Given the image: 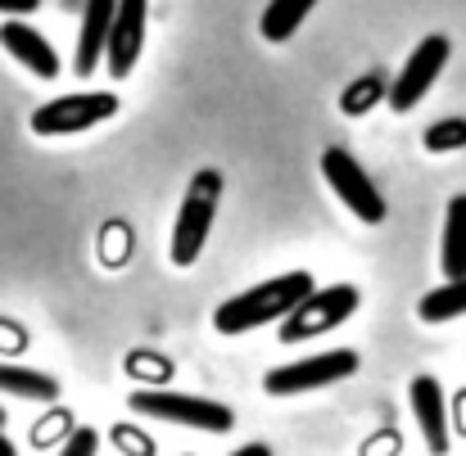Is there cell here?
I'll return each mask as SVG.
<instances>
[{"label": "cell", "instance_id": "1", "mask_svg": "<svg viewBox=\"0 0 466 456\" xmlns=\"http://www.w3.org/2000/svg\"><path fill=\"white\" fill-rule=\"evenodd\" d=\"M312 290V272H281L272 281H258L240 294H231L227 303L213 312V330L236 339V334H249L258 325H272V321H286L295 307L309 299Z\"/></svg>", "mask_w": 466, "mask_h": 456}, {"label": "cell", "instance_id": "2", "mask_svg": "<svg viewBox=\"0 0 466 456\" xmlns=\"http://www.w3.org/2000/svg\"><path fill=\"white\" fill-rule=\"evenodd\" d=\"M218 199H222V176L218 167H204L195 172L181 208H177V222H172V240H167V258L172 267H195L204 258V244L213 235V217H218Z\"/></svg>", "mask_w": 466, "mask_h": 456}, {"label": "cell", "instance_id": "3", "mask_svg": "<svg viewBox=\"0 0 466 456\" xmlns=\"http://www.w3.org/2000/svg\"><path fill=\"white\" fill-rule=\"evenodd\" d=\"M132 411L150 416V421H163V425L204 430V434H227L236 425V411L227 402L195 398V393H181V389H137L132 393Z\"/></svg>", "mask_w": 466, "mask_h": 456}, {"label": "cell", "instance_id": "4", "mask_svg": "<svg viewBox=\"0 0 466 456\" xmlns=\"http://www.w3.org/2000/svg\"><path fill=\"white\" fill-rule=\"evenodd\" d=\"M321 176H326V185L335 190V199H339L358 222H367V226H380V222H385L390 208H385L380 185L367 176V167H362L349 150L330 145V150L321 154Z\"/></svg>", "mask_w": 466, "mask_h": 456}, {"label": "cell", "instance_id": "5", "mask_svg": "<svg viewBox=\"0 0 466 456\" xmlns=\"http://www.w3.org/2000/svg\"><path fill=\"white\" fill-rule=\"evenodd\" d=\"M453 59V41L449 36H421L417 45H412V55L403 59V68H399V77L390 82V91H385V100H390V109L394 114H412L426 95H431V86L440 82V73H444V64Z\"/></svg>", "mask_w": 466, "mask_h": 456}, {"label": "cell", "instance_id": "6", "mask_svg": "<svg viewBox=\"0 0 466 456\" xmlns=\"http://www.w3.org/2000/svg\"><path fill=\"white\" fill-rule=\"evenodd\" d=\"M118 114V95L114 91H73L59 100H46L32 114V132L36 136H82L100 123H109Z\"/></svg>", "mask_w": 466, "mask_h": 456}, {"label": "cell", "instance_id": "7", "mask_svg": "<svg viewBox=\"0 0 466 456\" xmlns=\"http://www.w3.org/2000/svg\"><path fill=\"white\" fill-rule=\"evenodd\" d=\"M358 371V352L353 348H330V352H312L290 366H277L263 375V389L272 398H295V393H312V389H330L339 380H349Z\"/></svg>", "mask_w": 466, "mask_h": 456}, {"label": "cell", "instance_id": "8", "mask_svg": "<svg viewBox=\"0 0 466 456\" xmlns=\"http://www.w3.org/2000/svg\"><path fill=\"white\" fill-rule=\"evenodd\" d=\"M358 299H362L358 285L312 290L309 299L281 321V339H286V343H304V339H317V334H326V330H339V325L358 312Z\"/></svg>", "mask_w": 466, "mask_h": 456}, {"label": "cell", "instance_id": "9", "mask_svg": "<svg viewBox=\"0 0 466 456\" xmlns=\"http://www.w3.org/2000/svg\"><path fill=\"white\" fill-rule=\"evenodd\" d=\"M146 23H150V0H114V23H109V41H105V64L109 73L123 82L132 77L141 45H146Z\"/></svg>", "mask_w": 466, "mask_h": 456}, {"label": "cell", "instance_id": "10", "mask_svg": "<svg viewBox=\"0 0 466 456\" xmlns=\"http://www.w3.org/2000/svg\"><path fill=\"white\" fill-rule=\"evenodd\" d=\"M408 398H412V416L421 425V439L431 456H444L453 448V434H449V407H444V389L435 375H417L408 384Z\"/></svg>", "mask_w": 466, "mask_h": 456}, {"label": "cell", "instance_id": "11", "mask_svg": "<svg viewBox=\"0 0 466 456\" xmlns=\"http://www.w3.org/2000/svg\"><path fill=\"white\" fill-rule=\"evenodd\" d=\"M0 45H5L32 77H41V82L59 77V55H55V45H50L36 27H27L23 18H9V23L0 27Z\"/></svg>", "mask_w": 466, "mask_h": 456}, {"label": "cell", "instance_id": "12", "mask_svg": "<svg viewBox=\"0 0 466 456\" xmlns=\"http://www.w3.org/2000/svg\"><path fill=\"white\" fill-rule=\"evenodd\" d=\"M109 23H114V0H86L82 27H77V55H73V73L77 77H96V68L105 64Z\"/></svg>", "mask_w": 466, "mask_h": 456}, {"label": "cell", "instance_id": "13", "mask_svg": "<svg viewBox=\"0 0 466 456\" xmlns=\"http://www.w3.org/2000/svg\"><path fill=\"white\" fill-rule=\"evenodd\" d=\"M440 272L444 281H466V194L449 199L444 235H440Z\"/></svg>", "mask_w": 466, "mask_h": 456}, {"label": "cell", "instance_id": "14", "mask_svg": "<svg viewBox=\"0 0 466 456\" xmlns=\"http://www.w3.org/2000/svg\"><path fill=\"white\" fill-rule=\"evenodd\" d=\"M0 393H14V398H27V402H55L59 380L46 375V371H32V366L0 362Z\"/></svg>", "mask_w": 466, "mask_h": 456}, {"label": "cell", "instance_id": "15", "mask_svg": "<svg viewBox=\"0 0 466 456\" xmlns=\"http://www.w3.org/2000/svg\"><path fill=\"white\" fill-rule=\"evenodd\" d=\"M312 5H317V0H268V9H263V18H258L263 41H272V45H277V41H290V36L304 27Z\"/></svg>", "mask_w": 466, "mask_h": 456}, {"label": "cell", "instance_id": "16", "mask_svg": "<svg viewBox=\"0 0 466 456\" xmlns=\"http://www.w3.org/2000/svg\"><path fill=\"white\" fill-rule=\"evenodd\" d=\"M417 316H421L426 325H444V321H458V316H466V281H444L440 290L421 294Z\"/></svg>", "mask_w": 466, "mask_h": 456}, {"label": "cell", "instance_id": "17", "mask_svg": "<svg viewBox=\"0 0 466 456\" xmlns=\"http://www.w3.org/2000/svg\"><path fill=\"white\" fill-rule=\"evenodd\" d=\"M376 100H385V82H380L376 73H367L362 82L344 86V95H339V109H344V114H367Z\"/></svg>", "mask_w": 466, "mask_h": 456}, {"label": "cell", "instance_id": "18", "mask_svg": "<svg viewBox=\"0 0 466 456\" xmlns=\"http://www.w3.org/2000/svg\"><path fill=\"white\" fill-rule=\"evenodd\" d=\"M421 145H426L431 154L466 150V118H444V123H435V127L421 136Z\"/></svg>", "mask_w": 466, "mask_h": 456}, {"label": "cell", "instance_id": "19", "mask_svg": "<svg viewBox=\"0 0 466 456\" xmlns=\"http://www.w3.org/2000/svg\"><path fill=\"white\" fill-rule=\"evenodd\" d=\"M59 456H100V434H96L91 425L73 430V434H68V443L59 448Z\"/></svg>", "mask_w": 466, "mask_h": 456}, {"label": "cell", "instance_id": "20", "mask_svg": "<svg viewBox=\"0 0 466 456\" xmlns=\"http://www.w3.org/2000/svg\"><path fill=\"white\" fill-rule=\"evenodd\" d=\"M114 439H118V448H123L127 456H155V443H150L141 430H127V425H118V430H114Z\"/></svg>", "mask_w": 466, "mask_h": 456}, {"label": "cell", "instance_id": "21", "mask_svg": "<svg viewBox=\"0 0 466 456\" xmlns=\"http://www.w3.org/2000/svg\"><path fill=\"white\" fill-rule=\"evenodd\" d=\"M41 0H0V14H36Z\"/></svg>", "mask_w": 466, "mask_h": 456}, {"label": "cell", "instance_id": "22", "mask_svg": "<svg viewBox=\"0 0 466 456\" xmlns=\"http://www.w3.org/2000/svg\"><path fill=\"white\" fill-rule=\"evenodd\" d=\"M227 456H272V448L268 443H245V448H236V452H227Z\"/></svg>", "mask_w": 466, "mask_h": 456}, {"label": "cell", "instance_id": "23", "mask_svg": "<svg viewBox=\"0 0 466 456\" xmlns=\"http://www.w3.org/2000/svg\"><path fill=\"white\" fill-rule=\"evenodd\" d=\"M0 456H18V448H14V443L5 439V430H0Z\"/></svg>", "mask_w": 466, "mask_h": 456}, {"label": "cell", "instance_id": "24", "mask_svg": "<svg viewBox=\"0 0 466 456\" xmlns=\"http://www.w3.org/2000/svg\"><path fill=\"white\" fill-rule=\"evenodd\" d=\"M0 425H5V407H0Z\"/></svg>", "mask_w": 466, "mask_h": 456}, {"label": "cell", "instance_id": "25", "mask_svg": "<svg viewBox=\"0 0 466 456\" xmlns=\"http://www.w3.org/2000/svg\"><path fill=\"white\" fill-rule=\"evenodd\" d=\"M186 456H190V452H186Z\"/></svg>", "mask_w": 466, "mask_h": 456}]
</instances>
